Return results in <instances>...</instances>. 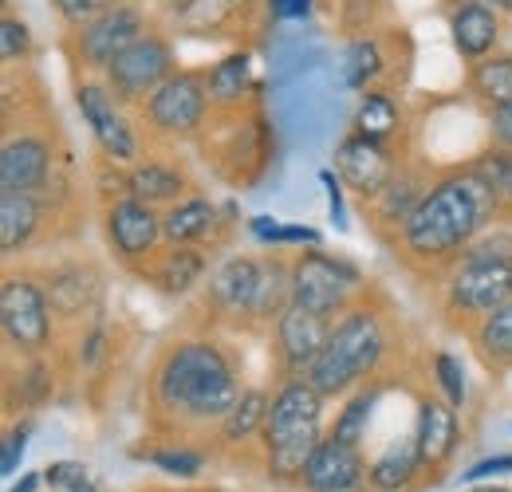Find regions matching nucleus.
I'll use <instances>...</instances> for the list:
<instances>
[{
	"mask_svg": "<svg viewBox=\"0 0 512 492\" xmlns=\"http://www.w3.org/2000/svg\"><path fill=\"white\" fill-rule=\"evenodd\" d=\"M367 296V276L320 245L292 252V304L316 311L323 319H339L351 304Z\"/></svg>",
	"mask_w": 512,
	"mask_h": 492,
	"instance_id": "0eeeda50",
	"label": "nucleus"
},
{
	"mask_svg": "<svg viewBox=\"0 0 512 492\" xmlns=\"http://www.w3.org/2000/svg\"><path fill=\"white\" fill-rule=\"evenodd\" d=\"M268 402H272V394H268L264 386H245V394L237 398V406L229 410V418L217 426L221 445H249V441H260L264 418H268Z\"/></svg>",
	"mask_w": 512,
	"mask_h": 492,
	"instance_id": "473e14b6",
	"label": "nucleus"
},
{
	"mask_svg": "<svg viewBox=\"0 0 512 492\" xmlns=\"http://www.w3.org/2000/svg\"><path fill=\"white\" fill-rule=\"evenodd\" d=\"M150 28H154V12L146 4H127V0L107 4L91 24H83L79 32H67V60L83 75H103Z\"/></svg>",
	"mask_w": 512,
	"mask_h": 492,
	"instance_id": "1a4fd4ad",
	"label": "nucleus"
},
{
	"mask_svg": "<svg viewBox=\"0 0 512 492\" xmlns=\"http://www.w3.org/2000/svg\"><path fill=\"white\" fill-rule=\"evenodd\" d=\"M225 233V217L221 205L205 193H190L178 205L162 209V237L166 245H201L213 248Z\"/></svg>",
	"mask_w": 512,
	"mask_h": 492,
	"instance_id": "a878e982",
	"label": "nucleus"
},
{
	"mask_svg": "<svg viewBox=\"0 0 512 492\" xmlns=\"http://www.w3.org/2000/svg\"><path fill=\"white\" fill-rule=\"evenodd\" d=\"M449 44L461 63H477L497 56L505 36V12H497L489 0H453L449 8Z\"/></svg>",
	"mask_w": 512,
	"mask_h": 492,
	"instance_id": "412c9836",
	"label": "nucleus"
},
{
	"mask_svg": "<svg viewBox=\"0 0 512 492\" xmlns=\"http://www.w3.org/2000/svg\"><path fill=\"white\" fill-rule=\"evenodd\" d=\"M351 130L363 134V138H371V142H383V146L402 150V138H406V111H402L398 95L386 91V87L363 91L359 103H355Z\"/></svg>",
	"mask_w": 512,
	"mask_h": 492,
	"instance_id": "c85d7f7f",
	"label": "nucleus"
},
{
	"mask_svg": "<svg viewBox=\"0 0 512 492\" xmlns=\"http://www.w3.org/2000/svg\"><path fill=\"white\" fill-rule=\"evenodd\" d=\"M138 276L170 300H186L209 280V248L201 245H162L150 264L138 268Z\"/></svg>",
	"mask_w": 512,
	"mask_h": 492,
	"instance_id": "4be33fe9",
	"label": "nucleus"
},
{
	"mask_svg": "<svg viewBox=\"0 0 512 492\" xmlns=\"http://www.w3.org/2000/svg\"><path fill=\"white\" fill-rule=\"evenodd\" d=\"M83 481H91V477H87V465H79V461H56L44 469V485L52 492H67Z\"/></svg>",
	"mask_w": 512,
	"mask_h": 492,
	"instance_id": "c03bdc74",
	"label": "nucleus"
},
{
	"mask_svg": "<svg viewBox=\"0 0 512 492\" xmlns=\"http://www.w3.org/2000/svg\"><path fill=\"white\" fill-rule=\"evenodd\" d=\"M56 174V150L52 138L24 126L8 130L0 146V189H20V193H48Z\"/></svg>",
	"mask_w": 512,
	"mask_h": 492,
	"instance_id": "dca6fc26",
	"label": "nucleus"
},
{
	"mask_svg": "<svg viewBox=\"0 0 512 492\" xmlns=\"http://www.w3.org/2000/svg\"><path fill=\"white\" fill-rule=\"evenodd\" d=\"M260 272H264V256L233 252V256L217 260V264L209 268V280H205V311H209L217 323H225V327L253 331Z\"/></svg>",
	"mask_w": 512,
	"mask_h": 492,
	"instance_id": "ddd939ff",
	"label": "nucleus"
},
{
	"mask_svg": "<svg viewBox=\"0 0 512 492\" xmlns=\"http://www.w3.org/2000/svg\"><path fill=\"white\" fill-rule=\"evenodd\" d=\"M103 237L111 256L138 272L142 264H150L158 256V248L166 245L162 237V209L138 201L134 193H123L115 201H103Z\"/></svg>",
	"mask_w": 512,
	"mask_h": 492,
	"instance_id": "f8f14e48",
	"label": "nucleus"
},
{
	"mask_svg": "<svg viewBox=\"0 0 512 492\" xmlns=\"http://www.w3.org/2000/svg\"><path fill=\"white\" fill-rule=\"evenodd\" d=\"M52 390H56V374H52V367H48V359H44V355L24 359L20 402H24V406H44V402L52 398Z\"/></svg>",
	"mask_w": 512,
	"mask_h": 492,
	"instance_id": "a19ab883",
	"label": "nucleus"
},
{
	"mask_svg": "<svg viewBox=\"0 0 512 492\" xmlns=\"http://www.w3.org/2000/svg\"><path fill=\"white\" fill-rule=\"evenodd\" d=\"M375 402H379V386H375V382L359 386L355 394L343 398V410L335 414V426H331L327 433L339 437V441L363 445V441H367V426H371V410H375Z\"/></svg>",
	"mask_w": 512,
	"mask_h": 492,
	"instance_id": "c9c22d12",
	"label": "nucleus"
},
{
	"mask_svg": "<svg viewBox=\"0 0 512 492\" xmlns=\"http://www.w3.org/2000/svg\"><path fill=\"white\" fill-rule=\"evenodd\" d=\"M335 319H323L316 311L288 304L284 315L272 323V367L280 378H304L320 359L323 343L331 335Z\"/></svg>",
	"mask_w": 512,
	"mask_h": 492,
	"instance_id": "4468645a",
	"label": "nucleus"
},
{
	"mask_svg": "<svg viewBox=\"0 0 512 492\" xmlns=\"http://www.w3.org/2000/svg\"><path fill=\"white\" fill-rule=\"evenodd\" d=\"M426 477V461L418 449V437H398L367 469V492H410Z\"/></svg>",
	"mask_w": 512,
	"mask_h": 492,
	"instance_id": "cd10ccee",
	"label": "nucleus"
},
{
	"mask_svg": "<svg viewBox=\"0 0 512 492\" xmlns=\"http://www.w3.org/2000/svg\"><path fill=\"white\" fill-rule=\"evenodd\" d=\"M205 87L213 115H241L256 103V63L249 48H233L205 67Z\"/></svg>",
	"mask_w": 512,
	"mask_h": 492,
	"instance_id": "b1692460",
	"label": "nucleus"
},
{
	"mask_svg": "<svg viewBox=\"0 0 512 492\" xmlns=\"http://www.w3.org/2000/svg\"><path fill=\"white\" fill-rule=\"evenodd\" d=\"M505 217L512 221V178H509V185H505Z\"/></svg>",
	"mask_w": 512,
	"mask_h": 492,
	"instance_id": "864d4df0",
	"label": "nucleus"
},
{
	"mask_svg": "<svg viewBox=\"0 0 512 492\" xmlns=\"http://www.w3.org/2000/svg\"><path fill=\"white\" fill-rule=\"evenodd\" d=\"M323 398L308 378H280L268 402V418L260 433L264 453V477L272 485H300L308 457L316 453L327 430H323Z\"/></svg>",
	"mask_w": 512,
	"mask_h": 492,
	"instance_id": "39448f33",
	"label": "nucleus"
},
{
	"mask_svg": "<svg viewBox=\"0 0 512 492\" xmlns=\"http://www.w3.org/2000/svg\"><path fill=\"white\" fill-rule=\"evenodd\" d=\"M434 390L446 398L449 406L465 410L469 386H465V367H461L457 355H449V351H438V355H434Z\"/></svg>",
	"mask_w": 512,
	"mask_h": 492,
	"instance_id": "ea45409f",
	"label": "nucleus"
},
{
	"mask_svg": "<svg viewBox=\"0 0 512 492\" xmlns=\"http://www.w3.org/2000/svg\"><path fill=\"white\" fill-rule=\"evenodd\" d=\"M469 492H512L509 485H473Z\"/></svg>",
	"mask_w": 512,
	"mask_h": 492,
	"instance_id": "603ef678",
	"label": "nucleus"
},
{
	"mask_svg": "<svg viewBox=\"0 0 512 492\" xmlns=\"http://www.w3.org/2000/svg\"><path fill=\"white\" fill-rule=\"evenodd\" d=\"M434 178H438V174H434L430 166H422V162H414V158H402V166H398V174L390 178V185H386L375 201L363 205L367 217H371V225L394 241V233L414 217V209H418L422 197L430 193Z\"/></svg>",
	"mask_w": 512,
	"mask_h": 492,
	"instance_id": "aec40b11",
	"label": "nucleus"
},
{
	"mask_svg": "<svg viewBox=\"0 0 512 492\" xmlns=\"http://www.w3.org/2000/svg\"><path fill=\"white\" fill-rule=\"evenodd\" d=\"M67 492H95V485H91V481H83V485H75V489H67Z\"/></svg>",
	"mask_w": 512,
	"mask_h": 492,
	"instance_id": "4d7b16f0",
	"label": "nucleus"
},
{
	"mask_svg": "<svg viewBox=\"0 0 512 492\" xmlns=\"http://www.w3.org/2000/svg\"><path fill=\"white\" fill-rule=\"evenodd\" d=\"M414 437H418V449H422V461H426V477H442L453 465L457 449H461L457 406H449L438 390L434 394H418V402H414Z\"/></svg>",
	"mask_w": 512,
	"mask_h": 492,
	"instance_id": "a211bd4d",
	"label": "nucleus"
},
{
	"mask_svg": "<svg viewBox=\"0 0 512 492\" xmlns=\"http://www.w3.org/2000/svg\"><path fill=\"white\" fill-rule=\"evenodd\" d=\"M367 469L371 461L363 457V445L339 441V437H323L316 453L304 465V477L296 489L304 492H367Z\"/></svg>",
	"mask_w": 512,
	"mask_h": 492,
	"instance_id": "f3484780",
	"label": "nucleus"
},
{
	"mask_svg": "<svg viewBox=\"0 0 512 492\" xmlns=\"http://www.w3.org/2000/svg\"><path fill=\"white\" fill-rule=\"evenodd\" d=\"M40 280H44V292L52 300L56 319H64V323H79L83 315H91L99 304V292H103L99 272L83 260H64V264L40 272Z\"/></svg>",
	"mask_w": 512,
	"mask_h": 492,
	"instance_id": "393cba45",
	"label": "nucleus"
},
{
	"mask_svg": "<svg viewBox=\"0 0 512 492\" xmlns=\"http://www.w3.org/2000/svg\"><path fill=\"white\" fill-rule=\"evenodd\" d=\"M386 28L371 32V36H355L347 40L343 48V79L351 91H371V87H383V79H390V48H386Z\"/></svg>",
	"mask_w": 512,
	"mask_h": 492,
	"instance_id": "7c9ffc66",
	"label": "nucleus"
},
{
	"mask_svg": "<svg viewBox=\"0 0 512 492\" xmlns=\"http://www.w3.org/2000/svg\"><path fill=\"white\" fill-rule=\"evenodd\" d=\"M442 311L453 327L469 335L489 311L512 300V229H485L442 272Z\"/></svg>",
	"mask_w": 512,
	"mask_h": 492,
	"instance_id": "20e7f679",
	"label": "nucleus"
},
{
	"mask_svg": "<svg viewBox=\"0 0 512 492\" xmlns=\"http://www.w3.org/2000/svg\"><path fill=\"white\" fill-rule=\"evenodd\" d=\"M237 4H241V8H245V12H260V4H264V0H237Z\"/></svg>",
	"mask_w": 512,
	"mask_h": 492,
	"instance_id": "5fc2aeb1",
	"label": "nucleus"
},
{
	"mask_svg": "<svg viewBox=\"0 0 512 492\" xmlns=\"http://www.w3.org/2000/svg\"><path fill=\"white\" fill-rule=\"evenodd\" d=\"M512 469V453L509 457H489V461H477L469 473H465V481H481V477H493V473H505Z\"/></svg>",
	"mask_w": 512,
	"mask_h": 492,
	"instance_id": "09e8293b",
	"label": "nucleus"
},
{
	"mask_svg": "<svg viewBox=\"0 0 512 492\" xmlns=\"http://www.w3.org/2000/svg\"><path fill=\"white\" fill-rule=\"evenodd\" d=\"M390 20V0H335V28L355 40L386 28Z\"/></svg>",
	"mask_w": 512,
	"mask_h": 492,
	"instance_id": "e433bc0d",
	"label": "nucleus"
},
{
	"mask_svg": "<svg viewBox=\"0 0 512 492\" xmlns=\"http://www.w3.org/2000/svg\"><path fill=\"white\" fill-rule=\"evenodd\" d=\"M398 166H402V150L383 146V142H371V138H363L355 130L343 134L339 146H335V174H339V182L347 185L363 205L383 193L386 185H390V178L398 174Z\"/></svg>",
	"mask_w": 512,
	"mask_h": 492,
	"instance_id": "2eb2a0df",
	"label": "nucleus"
},
{
	"mask_svg": "<svg viewBox=\"0 0 512 492\" xmlns=\"http://www.w3.org/2000/svg\"><path fill=\"white\" fill-rule=\"evenodd\" d=\"M36 52V40H32V28L24 16H16L12 8L0 12V60L4 67H16V63H28Z\"/></svg>",
	"mask_w": 512,
	"mask_h": 492,
	"instance_id": "4c0bfd02",
	"label": "nucleus"
},
{
	"mask_svg": "<svg viewBox=\"0 0 512 492\" xmlns=\"http://www.w3.org/2000/svg\"><path fill=\"white\" fill-rule=\"evenodd\" d=\"M197 492H229V489H197Z\"/></svg>",
	"mask_w": 512,
	"mask_h": 492,
	"instance_id": "bf43d9fd",
	"label": "nucleus"
},
{
	"mask_svg": "<svg viewBox=\"0 0 512 492\" xmlns=\"http://www.w3.org/2000/svg\"><path fill=\"white\" fill-rule=\"evenodd\" d=\"M253 12H245L237 0H186L174 12H166V28L174 40H233L245 32Z\"/></svg>",
	"mask_w": 512,
	"mask_h": 492,
	"instance_id": "5701e85b",
	"label": "nucleus"
},
{
	"mask_svg": "<svg viewBox=\"0 0 512 492\" xmlns=\"http://www.w3.org/2000/svg\"><path fill=\"white\" fill-rule=\"evenodd\" d=\"M48 4H52L56 20L64 24V32H79V28L91 24L111 0H48Z\"/></svg>",
	"mask_w": 512,
	"mask_h": 492,
	"instance_id": "79ce46f5",
	"label": "nucleus"
},
{
	"mask_svg": "<svg viewBox=\"0 0 512 492\" xmlns=\"http://www.w3.org/2000/svg\"><path fill=\"white\" fill-rule=\"evenodd\" d=\"M469 343L477 359L493 374H512V300L489 311L477 327H469Z\"/></svg>",
	"mask_w": 512,
	"mask_h": 492,
	"instance_id": "2f4dec72",
	"label": "nucleus"
},
{
	"mask_svg": "<svg viewBox=\"0 0 512 492\" xmlns=\"http://www.w3.org/2000/svg\"><path fill=\"white\" fill-rule=\"evenodd\" d=\"M465 87L481 107H497L512 99V52H497L489 60L469 63L465 71Z\"/></svg>",
	"mask_w": 512,
	"mask_h": 492,
	"instance_id": "f704fd0d",
	"label": "nucleus"
},
{
	"mask_svg": "<svg viewBox=\"0 0 512 492\" xmlns=\"http://www.w3.org/2000/svg\"><path fill=\"white\" fill-rule=\"evenodd\" d=\"M44 193H20L0 189V248L4 256H16L32 245L44 229Z\"/></svg>",
	"mask_w": 512,
	"mask_h": 492,
	"instance_id": "c756f323",
	"label": "nucleus"
},
{
	"mask_svg": "<svg viewBox=\"0 0 512 492\" xmlns=\"http://www.w3.org/2000/svg\"><path fill=\"white\" fill-rule=\"evenodd\" d=\"M0 331L8 351L20 359L48 355L56 343V311L44 292V280L36 272H4L0 280Z\"/></svg>",
	"mask_w": 512,
	"mask_h": 492,
	"instance_id": "6e6552de",
	"label": "nucleus"
},
{
	"mask_svg": "<svg viewBox=\"0 0 512 492\" xmlns=\"http://www.w3.org/2000/svg\"><path fill=\"white\" fill-rule=\"evenodd\" d=\"M24 449H28V426H12V430H8V437H4V457H0L4 477H12V473L20 469Z\"/></svg>",
	"mask_w": 512,
	"mask_h": 492,
	"instance_id": "49530a36",
	"label": "nucleus"
},
{
	"mask_svg": "<svg viewBox=\"0 0 512 492\" xmlns=\"http://www.w3.org/2000/svg\"><path fill=\"white\" fill-rule=\"evenodd\" d=\"M497 12H505V16H512V0H489Z\"/></svg>",
	"mask_w": 512,
	"mask_h": 492,
	"instance_id": "6e6d98bb",
	"label": "nucleus"
},
{
	"mask_svg": "<svg viewBox=\"0 0 512 492\" xmlns=\"http://www.w3.org/2000/svg\"><path fill=\"white\" fill-rule=\"evenodd\" d=\"M213 115L209 103V87H205V67H178L142 107H138V123L142 134H150L154 142H193L205 134Z\"/></svg>",
	"mask_w": 512,
	"mask_h": 492,
	"instance_id": "423d86ee",
	"label": "nucleus"
},
{
	"mask_svg": "<svg viewBox=\"0 0 512 492\" xmlns=\"http://www.w3.org/2000/svg\"><path fill=\"white\" fill-rule=\"evenodd\" d=\"M241 394V363L213 335H186L166 343L146 378L154 418L178 433L217 430Z\"/></svg>",
	"mask_w": 512,
	"mask_h": 492,
	"instance_id": "f03ea898",
	"label": "nucleus"
},
{
	"mask_svg": "<svg viewBox=\"0 0 512 492\" xmlns=\"http://www.w3.org/2000/svg\"><path fill=\"white\" fill-rule=\"evenodd\" d=\"M40 485H44V473H28V477H24V485H16L12 492H36Z\"/></svg>",
	"mask_w": 512,
	"mask_h": 492,
	"instance_id": "8fccbe9b",
	"label": "nucleus"
},
{
	"mask_svg": "<svg viewBox=\"0 0 512 492\" xmlns=\"http://www.w3.org/2000/svg\"><path fill=\"white\" fill-rule=\"evenodd\" d=\"M138 461H150L158 473L166 477H178V481H197L205 473V449H197L182 437H170V441H158V445H146V449H134Z\"/></svg>",
	"mask_w": 512,
	"mask_h": 492,
	"instance_id": "72a5a7b5",
	"label": "nucleus"
},
{
	"mask_svg": "<svg viewBox=\"0 0 512 492\" xmlns=\"http://www.w3.org/2000/svg\"><path fill=\"white\" fill-rule=\"evenodd\" d=\"M127 193H134L138 201H146L154 209H170L182 197H190L193 185L182 162L162 158V154H142L134 166H127Z\"/></svg>",
	"mask_w": 512,
	"mask_h": 492,
	"instance_id": "bb28decb",
	"label": "nucleus"
},
{
	"mask_svg": "<svg viewBox=\"0 0 512 492\" xmlns=\"http://www.w3.org/2000/svg\"><path fill=\"white\" fill-rule=\"evenodd\" d=\"M268 158H272V138H268V126L260 111H241L237 123L229 126L221 150H217V166L221 174L233 185H253L264 170H268Z\"/></svg>",
	"mask_w": 512,
	"mask_h": 492,
	"instance_id": "6ab92c4d",
	"label": "nucleus"
},
{
	"mask_svg": "<svg viewBox=\"0 0 512 492\" xmlns=\"http://www.w3.org/2000/svg\"><path fill=\"white\" fill-rule=\"evenodd\" d=\"M178 67L182 63H178V44H174L170 28L154 24L142 40H134L127 52L103 71V79H107V87L115 91V99L123 107L138 111Z\"/></svg>",
	"mask_w": 512,
	"mask_h": 492,
	"instance_id": "9b49d317",
	"label": "nucleus"
},
{
	"mask_svg": "<svg viewBox=\"0 0 512 492\" xmlns=\"http://www.w3.org/2000/svg\"><path fill=\"white\" fill-rule=\"evenodd\" d=\"M249 233H253L260 245H268V248L320 245V233H316V229H300V225H280L276 217H253V221H249Z\"/></svg>",
	"mask_w": 512,
	"mask_h": 492,
	"instance_id": "58836bf2",
	"label": "nucleus"
},
{
	"mask_svg": "<svg viewBox=\"0 0 512 492\" xmlns=\"http://www.w3.org/2000/svg\"><path fill=\"white\" fill-rule=\"evenodd\" d=\"M505 217V193L485 182L469 162L438 170L430 193L414 217L394 233V256L418 272H446L449 264L473 245L485 229Z\"/></svg>",
	"mask_w": 512,
	"mask_h": 492,
	"instance_id": "f257e3e1",
	"label": "nucleus"
},
{
	"mask_svg": "<svg viewBox=\"0 0 512 492\" xmlns=\"http://www.w3.org/2000/svg\"><path fill=\"white\" fill-rule=\"evenodd\" d=\"M150 4H154L158 12H174V8H178V4H186V0H150Z\"/></svg>",
	"mask_w": 512,
	"mask_h": 492,
	"instance_id": "3c124183",
	"label": "nucleus"
},
{
	"mask_svg": "<svg viewBox=\"0 0 512 492\" xmlns=\"http://www.w3.org/2000/svg\"><path fill=\"white\" fill-rule=\"evenodd\" d=\"M111 4H119V0H111ZM127 4H150V0H127Z\"/></svg>",
	"mask_w": 512,
	"mask_h": 492,
	"instance_id": "13d9d810",
	"label": "nucleus"
},
{
	"mask_svg": "<svg viewBox=\"0 0 512 492\" xmlns=\"http://www.w3.org/2000/svg\"><path fill=\"white\" fill-rule=\"evenodd\" d=\"M264 8L276 20H308L312 16V0H264Z\"/></svg>",
	"mask_w": 512,
	"mask_h": 492,
	"instance_id": "de8ad7c7",
	"label": "nucleus"
},
{
	"mask_svg": "<svg viewBox=\"0 0 512 492\" xmlns=\"http://www.w3.org/2000/svg\"><path fill=\"white\" fill-rule=\"evenodd\" d=\"M103 351H107V327L103 323H91L83 331V339H79V363L83 367H95L103 359Z\"/></svg>",
	"mask_w": 512,
	"mask_h": 492,
	"instance_id": "a18cd8bd",
	"label": "nucleus"
},
{
	"mask_svg": "<svg viewBox=\"0 0 512 492\" xmlns=\"http://www.w3.org/2000/svg\"><path fill=\"white\" fill-rule=\"evenodd\" d=\"M394 351V335H390V319L383 308H375L367 296L359 304L343 311L331 323V335L323 343L320 359L304 374L323 398H347L359 386L375 382L379 370L386 367Z\"/></svg>",
	"mask_w": 512,
	"mask_h": 492,
	"instance_id": "7ed1b4c3",
	"label": "nucleus"
},
{
	"mask_svg": "<svg viewBox=\"0 0 512 492\" xmlns=\"http://www.w3.org/2000/svg\"><path fill=\"white\" fill-rule=\"evenodd\" d=\"M485 130H489V146L512 150V99L497 103V107H485Z\"/></svg>",
	"mask_w": 512,
	"mask_h": 492,
	"instance_id": "37998d69",
	"label": "nucleus"
},
{
	"mask_svg": "<svg viewBox=\"0 0 512 492\" xmlns=\"http://www.w3.org/2000/svg\"><path fill=\"white\" fill-rule=\"evenodd\" d=\"M75 111L91 130L99 154L115 166H134L142 158V130L130 123V107L115 99L103 75H79L75 71Z\"/></svg>",
	"mask_w": 512,
	"mask_h": 492,
	"instance_id": "9d476101",
	"label": "nucleus"
}]
</instances>
